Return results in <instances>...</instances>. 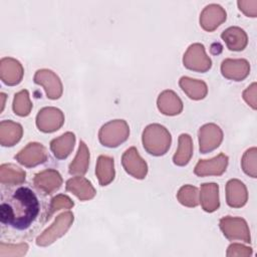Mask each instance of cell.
<instances>
[{
	"label": "cell",
	"instance_id": "1",
	"mask_svg": "<svg viewBox=\"0 0 257 257\" xmlns=\"http://www.w3.org/2000/svg\"><path fill=\"white\" fill-rule=\"evenodd\" d=\"M40 204L36 194L28 187L20 186L2 195L0 221L3 225L22 231L28 229L37 219Z\"/></svg>",
	"mask_w": 257,
	"mask_h": 257
},
{
	"label": "cell",
	"instance_id": "2",
	"mask_svg": "<svg viewBox=\"0 0 257 257\" xmlns=\"http://www.w3.org/2000/svg\"><path fill=\"white\" fill-rule=\"evenodd\" d=\"M142 141L147 153L155 157H160L169 151L172 137L164 125L152 123L144 130Z\"/></svg>",
	"mask_w": 257,
	"mask_h": 257
},
{
	"label": "cell",
	"instance_id": "3",
	"mask_svg": "<svg viewBox=\"0 0 257 257\" xmlns=\"http://www.w3.org/2000/svg\"><path fill=\"white\" fill-rule=\"evenodd\" d=\"M130 136V127L123 119H113L103 124L98 132L100 144L107 148H116Z\"/></svg>",
	"mask_w": 257,
	"mask_h": 257
},
{
	"label": "cell",
	"instance_id": "4",
	"mask_svg": "<svg viewBox=\"0 0 257 257\" xmlns=\"http://www.w3.org/2000/svg\"><path fill=\"white\" fill-rule=\"evenodd\" d=\"M73 214L69 211L58 215L54 223L36 238V245L45 247L55 242L58 238L62 237L67 232L73 223Z\"/></svg>",
	"mask_w": 257,
	"mask_h": 257
},
{
	"label": "cell",
	"instance_id": "5",
	"mask_svg": "<svg viewBox=\"0 0 257 257\" xmlns=\"http://www.w3.org/2000/svg\"><path fill=\"white\" fill-rule=\"evenodd\" d=\"M219 227L224 236L230 241H243L245 243L251 242L250 230L246 221L238 217H223L220 219Z\"/></svg>",
	"mask_w": 257,
	"mask_h": 257
},
{
	"label": "cell",
	"instance_id": "6",
	"mask_svg": "<svg viewBox=\"0 0 257 257\" xmlns=\"http://www.w3.org/2000/svg\"><path fill=\"white\" fill-rule=\"evenodd\" d=\"M183 63L186 68L196 72H206L212 66V61L201 43H194L188 47L183 57Z\"/></svg>",
	"mask_w": 257,
	"mask_h": 257
},
{
	"label": "cell",
	"instance_id": "7",
	"mask_svg": "<svg viewBox=\"0 0 257 257\" xmlns=\"http://www.w3.org/2000/svg\"><path fill=\"white\" fill-rule=\"evenodd\" d=\"M48 159L46 148L39 143H29L16 156L15 160L26 168H33L45 163Z\"/></svg>",
	"mask_w": 257,
	"mask_h": 257
},
{
	"label": "cell",
	"instance_id": "8",
	"mask_svg": "<svg viewBox=\"0 0 257 257\" xmlns=\"http://www.w3.org/2000/svg\"><path fill=\"white\" fill-rule=\"evenodd\" d=\"M64 122L63 112L56 107L41 108L36 116V125L40 132L53 133L59 130Z\"/></svg>",
	"mask_w": 257,
	"mask_h": 257
},
{
	"label": "cell",
	"instance_id": "9",
	"mask_svg": "<svg viewBox=\"0 0 257 257\" xmlns=\"http://www.w3.org/2000/svg\"><path fill=\"white\" fill-rule=\"evenodd\" d=\"M223 141V132L215 123H206L199 130V150L207 154L217 149Z\"/></svg>",
	"mask_w": 257,
	"mask_h": 257
},
{
	"label": "cell",
	"instance_id": "10",
	"mask_svg": "<svg viewBox=\"0 0 257 257\" xmlns=\"http://www.w3.org/2000/svg\"><path fill=\"white\" fill-rule=\"evenodd\" d=\"M36 84L43 86L46 95L50 99H57L62 94V83L60 78L49 69H39L34 74L33 78Z\"/></svg>",
	"mask_w": 257,
	"mask_h": 257
},
{
	"label": "cell",
	"instance_id": "11",
	"mask_svg": "<svg viewBox=\"0 0 257 257\" xmlns=\"http://www.w3.org/2000/svg\"><path fill=\"white\" fill-rule=\"evenodd\" d=\"M121 165L124 171L132 177L142 180L148 174V165L139 155L135 147L127 149L121 157Z\"/></svg>",
	"mask_w": 257,
	"mask_h": 257
},
{
	"label": "cell",
	"instance_id": "12",
	"mask_svg": "<svg viewBox=\"0 0 257 257\" xmlns=\"http://www.w3.org/2000/svg\"><path fill=\"white\" fill-rule=\"evenodd\" d=\"M33 185L44 195H51L62 185V178L58 171L47 169L37 173L33 178Z\"/></svg>",
	"mask_w": 257,
	"mask_h": 257
},
{
	"label": "cell",
	"instance_id": "13",
	"mask_svg": "<svg viewBox=\"0 0 257 257\" xmlns=\"http://www.w3.org/2000/svg\"><path fill=\"white\" fill-rule=\"evenodd\" d=\"M228 157L221 153L211 160H200L194 169V174L198 177L221 176L228 166Z\"/></svg>",
	"mask_w": 257,
	"mask_h": 257
},
{
	"label": "cell",
	"instance_id": "14",
	"mask_svg": "<svg viewBox=\"0 0 257 257\" xmlns=\"http://www.w3.org/2000/svg\"><path fill=\"white\" fill-rule=\"evenodd\" d=\"M23 67L21 63L12 58L4 57L0 61V78L1 80L9 86L18 84L23 77Z\"/></svg>",
	"mask_w": 257,
	"mask_h": 257
},
{
	"label": "cell",
	"instance_id": "15",
	"mask_svg": "<svg viewBox=\"0 0 257 257\" xmlns=\"http://www.w3.org/2000/svg\"><path fill=\"white\" fill-rule=\"evenodd\" d=\"M249 71L250 65L246 59L227 58L221 64L222 75L227 79L241 81L248 76Z\"/></svg>",
	"mask_w": 257,
	"mask_h": 257
},
{
	"label": "cell",
	"instance_id": "16",
	"mask_svg": "<svg viewBox=\"0 0 257 257\" xmlns=\"http://www.w3.org/2000/svg\"><path fill=\"white\" fill-rule=\"evenodd\" d=\"M226 20L225 10L217 4H211L204 8L200 15V25L208 32L214 31Z\"/></svg>",
	"mask_w": 257,
	"mask_h": 257
},
{
	"label": "cell",
	"instance_id": "17",
	"mask_svg": "<svg viewBox=\"0 0 257 257\" xmlns=\"http://www.w3.org/2000/svg\"><path fill=\"white\" fill-rule=\"evenodd\" d=\"M248 200V193L245 185L237 180H229L226 184V202L232 208L243 207Z\"/></svg>",
	"mask_w": 257,
	"mask_h": 257
},
{
	"label": "cell",
	"instance_id": "18",
	"mask_svg": "<svg viewBox=\"0 0 257 257\" xmlns=\"http://www.w3.org/2000/svg\"><path fill=\"white\" fill-rule=\"evenodd\" d=\"M65 189L66 191L71 192L80 201L90 200L96 194L95 189L93 188L91 183L81 176H76L67 180L65 184Z\"/></svg>",
	"mask_w": 257,
	"mask_h": 257
},
{
	"label": "cell",
	"instance_id": "19",
	"mask_svg": "<svg viewBox=\"0 0 257 257\" xmlns=\"http://www.w3.org/2000/svg\"><path fill=\"white\" fill-rule=\"evenodd\" d=\"M199 202L205 212L212 213L220 207L219 186L215 183H205L201 185Z\"/></svg>",
	"mask_w": 257,
	"mask_h": 257
},
{
	"label": "cell",
	"instance_id": "20",
	"mask_svg": "<svg viewBox=\"0 0 257 257\" xmlns=\"http://www.w3.org/2000/svg\"><path fill=\"white\" fill-rule=\"evenodd\" d=\"M159 110L166 115H176L182 112L183 102L173 90H164L157 100Z\"/></svg>",
	"mask_w": 257,
	"mask_h": 257
},
{
	"label": "cell",
	"instance_id": "21",
	"mask_svg": "<svg viewBox=\"0 0 257 257\" xmlns=\"http://www.w3.org/2000/svg\"><path fill=\"white\" fill-rule=\"evenodd\" d=\"M222 40L226 43L229 50L241 51L248 43L246 32L237 26H231L221 33Z\"/></svg>",
	"mask_w": 257,
	"mask_h": 257
},
{
	"label": "cell",
	"instance_id": "22",
	"mask_svg": "<svg viewBox=\"0 0 257 257\" xmlns=\"http://www.w3.org/2000/svg\"><path fill=\"white\" fill-rule=\"evenodd\" d=\"M23 135L22 125L12 120H2L0 122V144L3 147H13Z\"/></svg>",
	"mask_w": 257,
	"mask_h": 257
},
{
	"label": "cell",
	"instance_id": "23",
	"mask_svg": "<svg viewBox=\"0 0 257 257\" xmlns=\"http://www.w3.org/2000/svg\"><path fill=\"white\" fill-rule=\"evenodd\" d=\"M75 144V136L71 132H67L62 136L53 139L50 142V150L54 157L58 160L66 159L71 151L73 150Z\"/></svg>",
	"mask_w": 257,
	"mask_h": 257
},
{
	"label": "cell",
	"instance_id": "24",
	"mask_svg": "<svg viewBox=\"0 0 257 257\" xmlns=\"http://www.w3.org/2000/svg\"><path fill=\"white\" fill-rule=\"evenodd\" d=\"M179 85L183 91L194 100L203 99L208 92L207 84L203 80L193 79L188 76H182L179 80Z\"/></svg>",
	"mask_w": 257,
	"mask_h": 257
},
{
	"label": "cell",
	"instance_id": "25",
	"mask_svg": "<svg viewBox=\"0 0 257 257\" xmlns=\"http://www.w3.org/2000/svg\"><path fill=\"white\" fill-rule=\"evenodd\" d=\"M95 175L100 186H107L114 179V162L113 159L107 156H99L96 162Z\"/></svg>",
	"mask_w": 257,
	"mask_h": 257
},
{
	"label": "cell",
	"instance_id": "26",
	"mask_svg": "<svg viewBox=\"0 0 257 257\" xmlns=\"http://www.w3.org/2000/svg\"><path fill=\"white\" fill-rule=\"evenodd\" d=\"M89 166V151L84 142H79V147L74 160L68 167V173L74 176L84 175Z\"/></svg>",
	"mask_w": 257,
	"mask_h": 257
},
{
	"label": "cell",
	"instance_id": "27",
	"mask_svg": "<svg viewBox=\"0 0 257 257\" xmlns=\"http://www.w3.org/2000/svg\"><path fill=\"white\" fill-rule=\"evenodd\" d=\"M178 142V150L173 157V162L175 165L183 167L188 165L193 156V142L188 134L180 135Z\"/></svg>",
	"mask_w": 257,
	"mask_h": 257
},
{
	"label": "cell",
	"instance_id": "28",
	"mask_svg": "<svg viewBox=\"0 0 257 257\" xmlns=\"http://www.w3.org/2000/svg\"><path fill=\"white\" fill-rule=\"evenodd\" d=\"M26 173L13 164H3L0 167V182L2 185L15 186L25 181Z\"/></svg>",
	"mask_w": 257,
	"mask_h": 257
},
{
	"label": "cell",
	"instance_id": "29",
	"mask_svg": "<svg viewBox=\"0 0 257 257\" xmlns=\"http://www.w3.org/2000/svg\"><path fill=\"white\" fill-rule=\"evenodd\" d=\"M12 108L15 114L19 116H27L32 108V103L29 98V92L26 89H22L14 95Z\"/></svg>",
	"mask_w": 257,
	"mask_h": 257
},
{
	"label": "cell",
	"instance_id": "30",
	"mask_svg": "<svg viewBox=\"0 0 257 257\" xmlns=\"http://www.w3.org/2000/svg\"><path fill=\"white\" fill-rule=\"evenodd\" d=\"M177 199L183 206L194 208L199 205V192L198 189L191 185H185L180 188Z\"/></svg>",
	"mask_w": 257,
	"mask_h": 257
},
{
	"label": "cell",
	"instance_id": "31",
	"mask_svg": "<svg viewBox=\"0 0 257 257\" xmlns=\"http://www.w3.org/2000/svg\"><path fill=\"white\" fill-rule=\"evenodd\" d=\"M74 206V203L71 201V199L69 197H67L66 195H57L55 197H53L50 201V204L46 210V213L44 215V221H48L51 216L58 210L60 209H70Z\"/></svg>",
	"mask_w": 257,
	"mask_h": 257
},
{
	"label": "cell",
	"instance_id": "32",
	"mask_svg": "<svg viewBox=\"0 0 257 257\" xmlns=\"http://www.w3.org/2000/svg\"><path fill=\"white\" fill-rule=\"evenodd\" d=\"M241 166L244 173L252 178H256V148L253 147L245 152L242 157Z\"/></svg>",
	"mask_w": 257,
	"mask_h": 257
},
{
	"label": "cell",
	"instance_id": "33",
	"mask_svg": "<svg viewBox=\"0 0 257 257\" xmlns=\"http://www.w3.org/2000/svg\"><path fill=\"white\" fill-rule=\"evenodd\" d=\"M7 247L5 249L4 247L0 246V256H22L24 255L28 250V245L26 243L21 244H5Z\"/></svg>",
	"mask_w": 257,
	"mask_h": 257
},
{
	"label": "cell",
	"instance_id": "34",
	"mask_svg": "<svg viewBox=\"0 0 257 257\" xmlns=\"http://www.w3.org/2000/svg\"><path fill=\"white\" fill-rule=\"evenodd\" d=\"M252 248L246 247L239 243H233L231 244L226 252V255L228 257H234V256H241V257H247L252 255Z\"/></svg>",
	"mask_w": 257,
	"mask_h": 257
},
{
	"label": "cell",
	"instance_id": "35",
	"mask_svg": "<svg viewBox=\"0 0 257 257\" xmlns=\"http://www.w3.org/2000/svg\"><path fill=\"white\" fill-rule=\"evenodd\" d=\"M243 98L248 105H250L253 109H256V82H253L247 87L246 90H244Z\"/></svg>",
	"mask_w": 257,
	"mask_h": 257
},
{
	"label": "cell",
	"instance_id": "36",
	"mask_svg": "<svg viewBox=\"0 0 257 257\" xmlns=\"http://www.w3.org/2000/svg\"><path fill=\"white\" fill-rule=\"evenodd\" d=\"M1 97H2V107H1V111L3 110V108H4V105H5V98H6V94L5 93H3V92H1Z\"/></svg>",
	"mask_w": 257,
	"mask_h": 257
}]
</instances>
